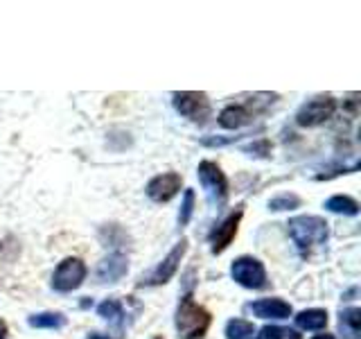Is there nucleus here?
<instances>
[{
	"label": "nucleus",
	"mask_w": 361,
	"mask_h": 339,
	"mask_svg": "<svg viewBox=\"0 0 361 339\" xmlns=\"http://www.w3.org/2000/svg\"><path fill=\"white\" fill-rule=\"evenodd\" d=\"M88 339H111V337H99L97 333H93V335H88Z\"/></svg>",
	"instance_id": "26"
},
{
	"label": "nucleus",
	"mask_w": 361,
	"mask_h": 339,
	"mask_svg": "<svg viewBox=\"0 0 361 339\" xmlns=\"http://www.w3.org/2000/svg\"><path fill=\"white\" fill-rule=\"evenodd\" d=\"M185 251H188V240L183 237V240H180V242L172 249V251H169V254L163 258V263L158 265L149 276L142 278L140 285H165V282L176 274L178 263H180V258L185 256Z\"/></svg>",
	"instance_id": "8"
},
{
	"label": "nucleus",
	"mask_w": 361,
	"mask_h": 339,
	"mask_svg": "<svg viewBox=\"0 0 361 339\" xmlns=\"http://www.w3.org/2000/svg\"><path fill=\"white\" fill-rule=\"evenodd\" d=\"M192 210H195V192L192 190H185V197H183V206H180V213H178V224L185 226L192 218Z\"/></svg>",
	"instance_id": "21"
},
{
	"label": "nucleus",
	"mask_w": 361,
	"mask_h": 339,
	"mask_svg": "<svg viewBox=\"0 0 361 339\" xmlns=\"http://www.w3.org/2000/svg\"><path fill=\"white\" fill-rule=\"evenodd\" d=\"M251 120H253L251 111H248L246 107H242V105H231V107H226L219 113V124L226 129H240Z\"/></svg>",
	"instance_id": "13"
},
{
	"label": "nucleus",
	"mask_w": 361,
	"mask_h": 339,
	"mask_svg": "<svg viewBox=\"0 0 361 339\" xmlns=\"http://www.w3.org/2000/svg\"><path fill=\"white\" fill-rule=\"evenodd\" d=\"M197 172H199L201 186L208 192V199L212 203H224L226 197H228V181H226L221 167L212 161H201Z\"/></svg>",
	"instance_id": "3"
},
{
	"label": "nucleus",
	"mask_w": 361,
	"mask_h": 339,
	"mask_svg": "<svg viewBox=\"0 0 361 339\" xmlns=\"http://www.w3.org/2000/svg\"><path fill=\"white\" fill-rule=\"evenodd\" d=\"M180 181L183 179H180V174H176V172L158 174L147 184V195H149L152 201H158V203L169 201L180 190Z\"/></svg>",
	"instance_id": "9"
},
{
	"label": "nucleus",
	"mask_w": 361,
	"mask_h": 339,
	"mask_svg": "<svg viewBox=\"0 0 361 339\" xmlns=\"http://www.w3.org/2000/svg\"><path fill=\"white\" fill-rule=\"evenodd\" d=\"M210 328V314L201 305L195 303V299L185 294L178 303L176 310V331L180 339H199L208 333Z\"/></svg>",
	"instance_id": "1"
},
{
	"label": "nucleus",
	"mask_w": 361,
	"mask_h": 339,
	"mask_svg": "<svg viewBox=\"0 0 361 339\" xmlns=\"http://www.w3.org/2000/svg\"><path fill=\"white\" fill-rule=\"evenodd\" d=\"M127 269H129L127 258H124L122 254H113L97 265V278L102 282H116L127 274Z\"/></svg>",
	"instance_id": "12"
},
{
	"label": "nucleus",
	"mask_w": 361,
	"mask_h": 339,
	"mask_svg": "<svg viewBox=\"0 0 361 339\" xmlns=\"http://www.w3.org/2000/svg\"><path fill=\"white\" fill-rule=\"evenodd\" d=\"M336 102L330 95H321L310 100L307 105H302L300 111L296 113V122L300 127H316V124H323L325 120H330L334 116Z\"/></svg>",
	"instance_id": "7"
},
{
	"label": "nucleus",
	"mask_w": 361,
	"mask_h": 339,
	"mask_svg": "<svg viewBox=\"0 0 361 339\" xmlns=\"http://www.w3.org/2000/svg\"><path fill=\"white\" fill-rule=\"evenodd\" d=\"M231 274L242 287H248V290H259V287H264V282H267L264 265L259 263L257 258H248V256L237 258L231 267Z\"/></svg>",
	"instance_id": "4"
},
{
	"label": "nucleus",
	"mask_w": 361,
	"mask_h": 339,
	"mask_svg": "<svg viewBox=\"0 0 361 339\" xmlns=\"http://www.w3.org/2000/svg\"><path fill=\"white\" fill-rule=\"evenodd\" d=\"M255 328L251 321H244V319H233L226 326V337L228 339H253Z\"/></svg>",
	"instance_id": "18"
},
{
	"label": "nucleus",
	"mask_w": 361,
	"mask_h": 339,
	"mask_svg": "<svg viewBox=\"0 0 361 339\" xmlns=\"http://www.w3.org/2000/svg\"><path fill=\"white\" fill-rule=\"evenodd\" d=\"M296 326L302 331H323L327 326V312L325 310H302L296 316Z\"/></svg>",
	"instance_id": "14"
},
{
	"label": "nucleus",
	"mask_w": 361,
	"mask_h": 339,
	"mask_svg": "<svg viewBox=\"0 0 361 339\" xmlns=\"http://www.w3.org/2000/svg\"><path fill=\"white\" fill-rule=\"evenodd\" d=\"M338 328L348 339H359V328H361V310L359 308H348L341 312L338 319Z\"/></svg>",
	"instance_id": "15"
},
{
	"label": "nucleus",
	"mask_w": 361,
	"mask_h": 339,
	"mask_svg": "<svg viewBox=\"0 0 361 339\" xmlns=\"http://www.w3.org/2000/svg\"><path fill=\"white\" fill-rule=\"evenodd\" d=\"M99 316H104V319H111V321H122V305L120 301L116 299H109L104 303H99V308H97Z\"/></svg>",
	"instance_id": "19"
},
{
	"label": "nucleus",
	"mask_w": 361,
	"mask_h": 339,
	"mask_svg": "<svg viewBox=\"0 0 361 339\" xmlns=\"http://www.w3.org/2000/svg\"><path fill=\"white\" fill-rule=\"evenodd\" d=\"M7 337V323L0 319V339H5Z\"/></svg>",
	"instance_id": "24"
},
{
	"label": "nucleus",
	"mask_w": 361,
	"mask_h": 339,
	"mask_svg": "<svg viewBox=\"0 0 361 339\" xmlns=\"http://www.w3.org/2000/svg\"><path fill=\"white\" fill-rule=\"evenodd\" d=\"M282 335H285L282 328H278V326H264L255 339H282Z\"/></svg>",
	"instance_id": "22"
},
{
	"label": "nucleus",
	"mask_w": 361,
	"mask_h": 339,
	"mask_svg": "<svg viewBox=\"0 0 361 339\" xmlns=\"http://www.w3.org/2000/svg\"><path fill=\"white\" fill-rule=\"evenodd\" d=\"M174 107L180 116H185L192 122H206L210 116V102L206 93L199 90H183V93H174Z\"/></svg>",
	"instance_id": "6"
},
{
	"label": "nucleus",
	"mask_w": 361,
	"mask_h": 339,
	"mask_svg": "<svg viewBox=\"0 0 361 339\" xmlns=\"http://www.w3.org/2000/svg\"><path fill=\"white\" fill-rule=\"evenodd\" d=\"M300 206V197L298 195H278L269 201L271 210H291Z\"/></svg>",
	"instance_id": "20"
},
{
	"label": "nucleus",
	"mask_w": 361,
	"mask_h": 339,
	"mask_svg": "<svg viewBox=\"0 0 361 339\" xmlns=\"http://www.w3.org/2000/svg\"><path fill=\"white\" fill-rule=\"evenodd\" d=\"M251 312L255 316H262V319H289L291 305L282 299H259L251 303Z\"/></svg>",
	"instance_id": "11"
},
{
	"label": "nucleus",
	"mask_w": 361,
	"mask_h": 339,
	"mask_svg": "<svg viewBox=\"0 0 361 339\" xmlns=\"http://www.w3.org/2000/svg\"><path fill=\"white\" fill-rule=\"evenodd\" d=\"M242 215L244 210L237 208L228 220H226L221 226H217L212 233H210V242H212V254H221L224 249H228V244L235 240L237 229H240V222H242Z\"/></svg>",
	"instance_id": "10"
},
{
	"label": "nucleus",
	"mask_w": 361,
	"mask_h": 339,
	"mask_svg": "<svg viewBox=\"0 0 361 339\" xmlns=\"http://www.w3.org/2000/svg\"><path fill=\"white\" fill-rule=\"evenodd\" d=\"M30 326L32 328H63L66 326V316L59 312H41V314H32L30 316Z\"/></svg>",
	"instance_id": "17"
},
{
	"label": "nucleus",
	"mask_w": 361,
	"mask_h": 339,
	"mask_svg": "<svg viewBox=\"0 0 361 339\" xmlns=\"http://www.w3.org/2000/svg\"><path fill=\"white\" fill-rule=\"evenodd\" d=\"M246 152H262V156L269 152V143L262 141V143H257V145H251V147H246Z\"/></svg>",
	"instance_id": "23"
},
{
	"label": "nucleus",
	"mask_w": 361,
	"mask_h": 339,
	"mask_svg": "<svg viewBox=\"0 0 361 339\" xmlns=\"http://www.w3.org/2000/svg\"><path fill=\"white\" fill-rule=\"evenodd\" d=\"M154 339H163V337H154Z\"/></svg>",
	"instance_id": "27"
},
{
	"label": "nucleus",
	"mask_w": 361,
	"mask_h": 339,
	"mask_svg": "<svg viewBox=\"0 0 361 339\" xmlns=\"http://www.w3.org/2000/svg\"><path fill=\"white\" fill-rule=\"evenodd\" d=\"M289 235L296 242L300 254H307L312 246L325 244L327 240V222L316 215H298L289 220Z\"/></svg>",
	"instance_id": "2"
},
{
	"label": "nucleus",
	"mask_w": 361,
	"mask_h": 339,
	"mask_svg": "<svg viewBox=\"0 0 361 339\" xmlns=\"http://www.w3.org/2000/svg\"><path fill=\"white\" fill-rule=\"evenodd\" d=\"M314 339H336L334 335H316Z\"/></svg>",
	"instance_id": "25"
},
{
	"label": "nucleus",
	"mask_w": 361,
	"mask_h": 339,
	"mask_svg": "<svg viewBox=\"0 0 361 339\" xmlns=\"http://www.w3.org/2000/svg\"><path fill=\"white\" fill-rule=\"evenodd\" d=\"M325 208L332 213H343V215H357L359 213V203L353 197L345 195H334L325 201Z\"/></svg>",
	"instance_id": "16"
},
{
	"label": "nucleus",
	"mask_w": 361,
	"mask_h": 339,
	"mask_svg": "<svg viewBox=\"0 0 361 339\" xmlns=\"http://www.w3.org/2000/svg\"><path fill=\"white\" fill-rule=\"evenodd\" d=\"M86 265L79 258H66L52 274V287L56 292H73L84 282Z\"/></svg>",
	"instance_id": "5"
}]
</instances>
